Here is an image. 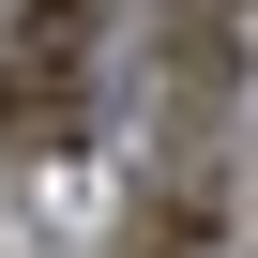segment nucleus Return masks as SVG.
Masks as SVG:
<instances>
[{
	"mask_svg": "<svg viewBox=\"0 0 258 258\" xmlns=\"http://www.w3.org/2000/svg\"><path fill=\"white\" fill-rule=\"evenodd\" d=\"M91 31H106V0H16V76H0V121H16V152H76V121H91Z\"/></svg>",
	"mask_w": 258,
	"mask_h": 258,
	"instance_id": "1",
	"label": "nucleus"
}]
</instances>
